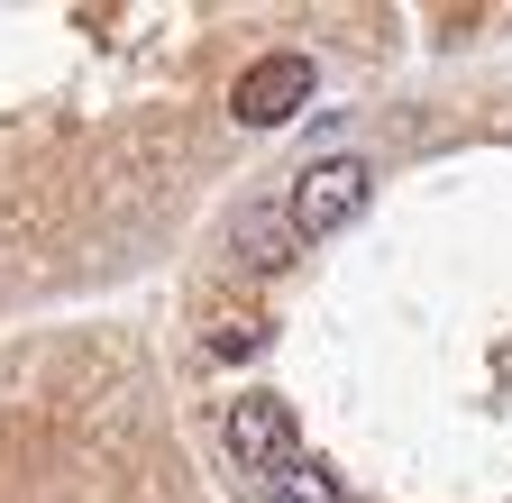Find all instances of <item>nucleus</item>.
Instances as JSON below:
<instances>
[{"instance_id":"1","label":"nucleus","mask_w":512,"mask_h":503,"mask_svg":"<svg viewBox=\"0 0 512 503\" xmlns=\"http://www.w3.org/2000/svg\"><path fill=\"white\" fill-rule=\"evenodd\" d=\"M366 193H375V174H366L357 156H320V165H302V174H293L284 220H293V238H339V229L366 211Z\"/></svg>"},{"instance_id":"2","label":"nucleus","mask_w":512,"mask_h":503,"mask_svg":"<svg viewBox=\"0 0 512 503\" xmlns=\"http://www.w3.org/2000/svg\"><path fill=\"white\" fill-rule=\"evenodd\" d=\"M220 439H229V458H238L247 476H275V467H293V458H302V430H293V403H284V394H266V385L229 403Z\"/></svg>"},{"instance_id":"3","label":"nucleus","mask_w":512,"mask_h":503,"mask_svg":"<svg viewBox=\"0 0 512 503\" xmlns=\"http://www.w3.org/2000/svg\"><path fill=\"white\" fill-rule=\"evenodd\" d=\"M311 101V55H266V65H247L238 74V92H229V119L238 129H284V119Z\"/></svg>"},{"instance_id":"4","label":"nucleus","mask_w":512,"mask_h":503,"mask_svg":"<svg viewBox=\"0 0 512 503\" xmlns=\"http://www.w3.org/2000/svg\"><path fill=\"white\" fill-rule=\"evenodd\" d=\"M229 247H238V266H284V257H293V220H284L275 202H247V211L229 220Z\"/></svg>"},{"instance_id":"5","label":"nucleus","mask_w":512,"mask_h":503,"mask_svg":"<svg viewBox=\"0 0 512 503\" xmlns=\"http://www.w3.org/2000/svg\"><path fill=\"white\" fill-rule=\"evenodd\" d=\"M266 503H348V494H339V476H330V467L302 449L293 467H275V476H266Z\"/></svg>"},{"instance_id":"6","label":"nucleus","mask_w":512,"mask_h":503,"mask_svg":"<svg viewBox=\"0 0 512 503\" xmlns=\"http://www.w3.org/2000/svg\"><path fill=\"white\" fill-rule=\"evenodd\" d=\"M256 348H266V330H256V321H229V330H211V357H256Z\"/></svg>"}]
</instances>
